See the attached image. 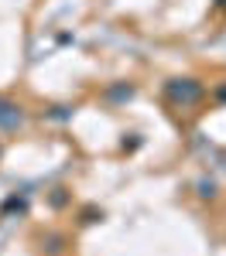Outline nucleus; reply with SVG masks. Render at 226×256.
<instances>
[{"label":"nucleus","mask_w":226,"mask_h":256,"mask_svg":"<svg viewBox=\"0 0 226 256\" xmlns=\"http://www.w3.org/2000/svg\"><path fill=\"white\" fill-rule=\"evenodd\" d=\"M164 96H168L171 106H182L185 110V106H195L205 96V89H202V82H195V79H171L164 86Z\"/></svg>","instance_id":"1"},{"label":"nucleus","mask_w":226,"mask_h":256,"mask_svg":"<svg viewBox=\"0 0 226 256\" xmlns=\"http://www.w3.org/2000/svg\"><path fill=\"white\" fill-rule=\"evenodd\" d=\"M24 123V110L14 99H0V130H18Z\"/></svg>","instance_id":"2"},{"label":"nucleus","mask_w":226,"mask_h":256,"mask_svg":"<svg viewBox=\"0 0 226 256\" xmlns=\"http://www.w3.org/2000/svg\"><path fill=\"white\" fill-rule=\"evenodd\" d=\"M219 4H226V0H219Z\"/></svg>","instance_id":"4"},{"label":"nucleus","mask_w":226,"mask_h":256,"mask_svg":"<svg viewBox=\"0 0 226 256\" xmlns=\"http://www.w3.org/2000/svg\"><path fill=\"white\" fill-rule=\"evenodd\" d=\"M219 96H223V99H226V89H223V92H219Z\"/></svg>","instance_id":"3"}]
</instances>
